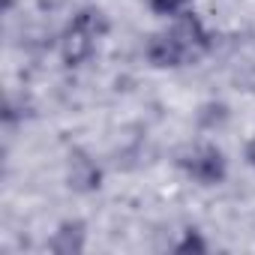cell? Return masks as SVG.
<instances>
[{
	"label": "cell",
	"mask_w": 255,
	"mask_h": 255,
	"mask_svg": "<svg viewBox=\"0 0 255 255\" xmlns=\"http://www.w3.org/2000/svg\"><path fill=\"white\" fill-rule=\"evenodd\" d=\"M165 24L180 36V42L192 51L195 60H201L204 54H210V48H213V30H210V24L195 9H186L183 15H177V18H171Z\"/></svg>",
	"instance_id": "cell-5"
},
{
	"label": "cell",
	"mask_w": 255,
	"mask_h": 255,
	"mask_svg": "<svg viewBox=\"0 0 255 255\" xmlns=\"http://www.w3.org/2000/svg\"><path fill=\"white\" fill-rule=\"evenodd\" d=\"M144 60L156 72H177V69H186V66L198 63L192 57V51L180 42V36L168 24L162 30H156V33L147 36V42H144Z\"/></svg>",
	"instance_id": "cell-2"
},
{
	"label": "cell",
	"mask_w": 255,
	"mask_h": 255,
	"mask_svg": "<svg viewBox=\"0 0 255 255\" xmlns=\"http://www.w3.org/2000/svg\"><path fill=\"white\" fill-rule=\"evenodd\" d=\"M228 117H231V108H228L225 102H219V99L201 102V105H198V111H195V123H198V129H201V132H207V135H213V132L225 129Z\"/></svg>",
	"instance_id": "cell-7"
},
{
	"label": "cell",
	"mask_w": 255,
	"mask_h": 255,
	"mask_svg": "<svg viewBox=\"0 0 255 255\" xmlns=\"http://www.w3.org/2000/svg\"><path fill=\"white\" fill-rule=\"evenodd\" d=\"M144 3H147V9H150L156 18H162V21H171V18L183 15L186 9H195V0H144Z\"/></svg>",
	"instance_id": "cell-9"
},
{
	"label": "cell",
	"mask_w": 255,
	"mask_h": 255,
	"mask_svg": "<svg viewBox=\"0 0 255 255\" xmlns=\"http://www.w3.org/2000/svg\"><path fill=\"white\" fill-rule=\"evenodd\" d=\"M63 183L75 195H93V192H99L105 186V171H102V165L90 153H72L66 159Z\"/></svg>",
	"instance_id": "cell-4"
},
{
	"label": "cell",
	"mask_w": 255,
	"mask_h": 255,
	"mask_svg": "<svg viewBox=\"0 0 255 255\" xmlns=\"http://www.w3.org/2000/svg\"><path fill=\"white\" fill-rule=\"evenodd\" d=\"M177 171L198 189H219L231 174V159L216 141L201 138L177 153Z\"/></svg>",
	"instance_id": "cell-1"
},
{
	"label": "cell",
	"mask_w": 255,
	"mask_h": 255,
	"mask_svg": "<svg viewBox=\"0 0 255 255\" xmlns=\"http://www.w3.org/2000/svg\"><path fill=\"white\" fill-rule=\"evenodd\" d=\"M51 252L57 255H75V252H84L87 249V225L81 219H63L54 225L48 243H45Z\"/></svg>",
	"instance_id": "cell-6"
},
{
	"label": "cell",
	"mask_w": 255,
	"mask_h": 255,
	"mask_svg": "<svg viewBox=\"0 0 255 255\" xmlns=\"http://www.w3.org/2000/svg\"><path fill=\"white\" fill-rule=\"evenodd\" d=\"M99 42H102L99 36H93V33L66 21V27L60 30V39H57V57L66 69H81L96 57Z\"/></svg>",
	"instance_id": "cell-3"
},
{
	"label": "cell",
	"mask_w": 255,
	"mask_h": 255,
	"mask_svg": "<svg viewBox=\"0 0 255 255\" xmlns=\"http://www.w3.org/2000/svg\"><path fill=\"white\" fill-rule=\"evenodd\" d=\"M243 165H246L249 171H255V132L243 141Z\"/></svg>",
	"instance_id": "cell-10"
},
{
	"label": "cell",
	"mask_w": 255,
	"mask_h": 255,
	"mask_svg": "<svg viewBox=\"0 0 255 255\" xmlns=\"http://www.w3.org/2000/svg\"><path fill=\"white\" fill-rule=\"evenodd\" d=\"M171 252H177V255H207L210 240L201 228H183V231H177V237L171 243Z\"/></svg>",
	"instance_id": "cell-8"
}]
</instances>
